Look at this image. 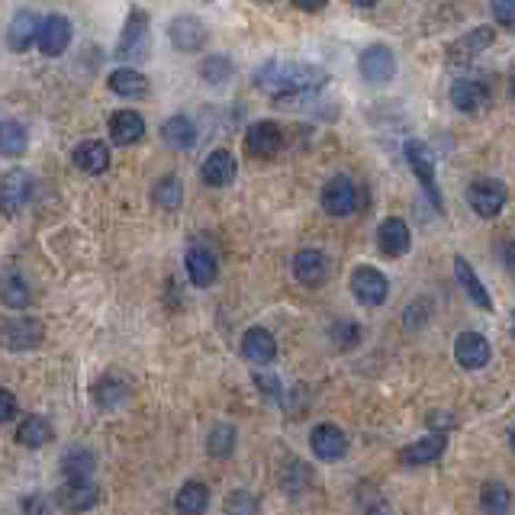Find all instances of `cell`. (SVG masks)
Listing matches in <instances>:
<instances>
[{"instance_id": "37", "label": "cell", "mask_w": 515, "mask_h": 515, "mask_svg": "<svg viewBox=\"0 0 515 515\" xmlns=\"http://www.w3.org/2000/svg\"><path fill=\"white\" fill-rule=\"evenodd\" d=\"M26 145H29L26 129H23L20 123H16V120L0 123V152H4V155H10V158L23 155V152H26Z\"/></svg>"}, {"instance_id": "53", "label": "cell", "mask_w": 515, "mask_h": 515, "mask_svg": "<svg viewBox=\"0 0 515 515\" xmlns=\"http://www.w3.org/2000/svg\"><path fill=\"white\" fill-rule=\"evenodd\" d=\"M512 332H515V312H512Z\"/></svg>"}, {"instance_id": "10", "label": "cell", "mask_w": 515, "mask_h": 515, "mask_svg": "<svg viewBox=\"0 0 515 515\" xmlns=\"http://www.w3.org/2000/svg\"><path fill=\"white\" fill-rule=\"evenodd\" d=\"M45 339V329L39 319H10L7 325H4V345L10 348V352H33V348H39Z\"/></svg>"}, {"instance_id": "38", "label": "cell", "mask_w": 515, "mask_h": 515, "mask_svg": "<svg viewBox=\"0 0 515 515\" xmlns=\"http://www.w3.org/2000/svg\"><path fill=\"white\" fill-rule=\"evenodd\" d=\"M233 62H229L226 55H206L203 58V64H200V74H203V81L206 84H213V87H223L226 84L229 78H233Z\"/></svg>"}, {"instance_id": "23", "label": "cell", "mask_w": 515, "mask_h": 515, "mask_svg": "<svg viewBox=\"0 0 515 515\" xmlns=\"http://www.w3.org/2000/svg\"><path fill=\"white\" fill-rule=\"evenodd\" d=\"M39 26H43V23L35 20L33 10H16L14 20H10V26H7V45L14 52H26L29 45L39 39Z\"/></svg>"}, {"instance_id": "32", "label": "cell", "mask_w": 515, "mask_h": 515, "mask_svg": "<svg viewBox=\"0 0 515 515\" xmlns=\"http://www.w3.org/2000/svg\"><path fill=\"white\" fill-rule=\"evenodd\" d=\"M0 293H4V303H7L10 310H23V306L33 303V290H29L26 277H23L20 271H14V268L4 271V283H0Z\"/></svg>"}, {"instance_id": "43", "label": "cell", "mask_w": 515, "mask_h": 515, "mask_svg": "<svg viewBox=\"0 0 515 515\" xmlns=\"http://www.w3.org/2000/svg\"><path fill=\"white\" fill-rule=\"evenodd\" d=\"M254 387L262 390V393H268V396L281 393V381H277L274 374H258V377H254Z\"/></svg>"}, {"instance_id": "16", "label": "cell", "mask_w": 515, "mask_h": 515, "mask_svg": "<svg viewBox=\"0 0 515 515\" xmlns=\"http://www.w3.org/2000/svg\"><path fill=\"white\" fill-rule=\"evenodd\" d=\"M29 193H33V181H29L26 171L14 168L4 174V181H0V200H4L7 216H16L29 203Z\"/></svg>"}, {"instance_id": "41", "label": "cell", "mask_w": 515, "mask_h": 515, "mask_svg": "<svg viewBox=\"0 0 515 515\" xmlns=\"http://www.w3.org/2000/svg\"><path fill=\"white\" fill-rule=\"evenodd\" d=\"M226 515H258V500L245 490H235L226 496Z\"/></svg>"}, {"instance_id": "20", "label": "cell", "mask_w": 515, "mask_h": 515, "mask_svg": "<svg viewBox=\"0 0 515 515\" xmlns=\"http://www.w3.org/2000/svg\"><path fill=\"white\" fill-rule=\"evenodd\" d=\"M293 274H297L300 283L306 287H319L329 274V264H325V254L319 248H300L293 254Z\"/></svg>"}, {"instance_id": "30", "label": "cell", "mask_w": 515, "mask_h": 515, "mask_svg": "<svg viewBox=\"0 0 515 515\" xmlns=\"http://www.w3.org/2000/svg\"><path fill=\"white\" fill-rule=\"evenodd\" d=\"M74 164H78L84 174H104L110 168V149L104 142H81L74 149Z\"/></svg>"}, {"instance_id": "12", "label": "cell", "mask_w": 515, "mask_h": 515, "mask_svg": "<svg viewBox=\"0 0 515 515\" xmlns=\"http://www.w3.org/2000/svg\"><path fill=\"white\" fill-rule=\"evenodd\" d=\"M168 39H171V45H174V49H181V52H200V49H203V43H206V26L197 20V16L181 14V16H174V20H171Z\"/></svg>"}, {"instance_id": "22", "label": "cell", "mask_w": 515, "mask_h": 515, "mask_svg": "<svg viewBox=\"0 0 515 515\" xmlns=\"http://www.w3.org/2000/svg\"><path fill=\"white\" fill-rule=\"evenodd\" d=\"M377 242H381L383 254H390V258H400V254L410 252V242H412L410 226H406L402 219H396V216L383 219L381 229H377Z\"/></svg>"}, {"instance_id": "14", "label": "cell", "mask_w": 515, "mask_h": 515, "mask_svg": "<svg viewBox=\"0 0 515 515\" xmlns=\"http://www.w3.org/2000/svg\"><path fill=\"white\" fill-rule=\"evenodd\" d=\"M35 45H39V52L49 55V58L62 55V52L71 45V23L58 14L45 16L43 26H39V39H35Z\"/></svg>"}, {"instance_id": "27", "label": "cell", "mask_w": 515, "mask_h": 515, "mask_svg": "<svg viewBox=\"0 0 515 515\" xmlns=\"http://www.w3.org/2000/svg\"><path fill=\"white\" fill-rule=\"evenodd\" d=\"M454 274H458V283L464 287L467 300H470L473 306H480V310H493V300H490L487 287L480 283V277H477V271L470 268V262H464V258H454Z\"/></svg>"}, {"instance_id": "9", "label": "cell", "mask_w": 515, "mask_h": 515, "mask_svg": "<svg viewBox=\"0 0 515 515\" xmlns=\"http://www.w3.org/2000/svg\"><path fill=\"white\" fill-rule=\"evenodd\" d=\"M55 502L64 512H87L100 502V487L91 480H64L55 493Z\"/></svg>"}, {"instance_id": "46", "label": "cell", "mask_w": 515, "mask_h": 515, "mask_svg": "<svg viewBox=\"0 0 515 515\" xmlns=\"http://www.w3.org/2000/svg\"><path fill=\"white\" fill-rule=\"evenodd\" d=\"M293 4H297L300 10H306V14H319V10H322L329 0H293Z\"/></svg>"}, {"instance_id": "5", "label": "cell", "mask_w": 515, "mask_h": 515, "mask_svg": "<svg viewBox=\"0 0 515 515\" xmlns=\"http://www.w3.org/2000/svg\"><path fill=\"white\" fill-rule=\"evenodd\" d=\"M358 71L367 84H387L396 74V55L387 49V45H367L358 58Z\"/></svg>"}, {"instance_id": "33", "label": "cell", "mask_w": 515, "mask_h": 515, "mask_svg": "<svg viewBox=\"0 0 515 515\" xmlns=\"http://www.w3.org/2000/svg\"><path fill=\"white\" fill-rule=\"evenodd\" d=\"M16 441L23 448H43L52 441V422L43 416H26L20 419V429H16Z\"/></svg>"}, {"instance_id": "24", "label": "cell", "mask_w": 515, "mask_h": 515, "mask_svg": "<svg viewBox=\"0 0 515 515\" xmlns=\"http://www.w3.org/2000/svg\"><path fill=\"white\" fill-rule=\"evenodd\" d=\"M162 139H164L168 149L187 152V149L197 145V126H193V120L187 114H177V116H171V120H164Z\"/></svg>"}, {"instance_id": "47", "label": "cell", "mask_w": 515, "mask_h": 515, "mask_svg": "<svg viewBox=\"0 0 515 515\" xmlns=\"http://www.w3.org/2000/svg\"><path fill=\"white\" fill-rule=\"evenodd\" d=\"M429 425L435 429V425H454V416L451 412H429Z\"/></svg>"}, {"instance_id": "4", "label": "cell", "mask_w": 515, "mask_h": 515, "mask_svg": "<svg viewBox=\"0 0 515 515\" xmlns=\"http://www.w3.org/2000/svg\"><path fill=\"white\" fill-rule=\"evenodd\" d=\"M406 162H410L412 174H416L419 183H422V191L429 193V200L441 210V193H438V187H435V158H431V149L419 139L406 142Z\"/></svg>"}, {"instance_id": "1", "label": "cell", "mask_w": 515, "mask_h": 515, "mask_svg": "<svg viewBox=\"0 0 515 515\" xmlns=\"http://www.w3.org/2000/svg\"><path fill=\"white\" fill-rule=\"evenodd\" d=\"M254 84L262 87L271 97H300V94L319 91L325 84V71L319 64L306 62H281V58H268L262 68L254 71Z\"/></svg>"}, {"instance_id": "34", "label": "cell", "mask_w": 515, "mask_h": 515, "mask_svg": "<svg viewBox=\"0 0 515 515\" xmlns=\"http://www.w3.org/2000/svg\"><path fill=\"white\" fill-rule=\"evenodd\" d=\"M94 467H97V458L87 448H71L62 458V473L68 480H91Z\"/></svg>"}, {"instance_id": "28", "label": "cell", "mask_w": 515, "mask_h": 515, "mask_svg": "<svg viewBox=\"0 0 515 515\" xmlns=\"http://www.w3.org/2000/svg\"><path fill=\"white\" fill-rule=\"evenodd\" d=\"M106 84H110V91L116 94V97H129V100H135V97H145L149 94V78L142 74V71H135V68H116L110 78H106Z\"/></svg>"}, {"instance_id": "35", "label": "cell", "mask_w": 515, "mask_h": 515, "mask_svg": "<svg viewBox=\"0 0 515 515\" xmlns=\"http://www.w3.org/2000/svg\"><path fill=\"white\" fill-rule=\"evenodd\" d=\"M155 206H162V210H168V213H174L177 206L183 203V183H181V177H174V174H164L162 181L155 183Z\"/></svg>"}, {"instance_id": "50", "label": "cell", "mask_w": 515, "mask_h": 515, "mask_svg": "<svg viewBox=\"0 0 515 515\" xmlns=\"http://www.w3.org/2000/svg\"><path fill=\"white\" fill-rule=\"evenodd\" d=\"M509 87H512V97H515V68H512V74H509Z\"/></svg>"}, {"instance_id": "8", "label": "cell", "mask_w": 515, "mask_h": 515, "mask_svg": "<svg viewBox=\"0 0 515 515\" xmlns=\"http://www.w3.org/2000/svg\"><path fill=\"white\" fill-rule=\"evenodd\" d=\"M352 293L364 306H381V303H387L390 283L377 268H354L352 271Z\"/></svg>"}, {"instance_id": "11", "label": "cell", "mask_w": 515, "mask_h": 515, "mask_svg": "<svg viewBox=\"0 0 515 515\" xmlns=\"http://www.w3.org/2000/svg\"><path fill=\"white\" fill-rule=\"evenodd\" d=\"M322 210L329 216H352L354 206H358V191L348 177H332V181L322 187Z\"/></svg>"}, {"instance_id": "25", "label": "cell", "mask_w": 515, "mask_h": 515, "mask_svg": "<svg viewBox=\"0 0 515 515\" xmlns=\"http://www.w3.org/2000/svg\"><path fill=\"white\" fill-rule=\"evenodd\" d=\"M235 171H239V164H235L233 152L216 149L203 162V168H200V177H203V183H210V187H226V183L235 181Z\"/></svg>"}, {"instance_id": "15", "label": "cell", "mask_w": 515, "mask_h": 515, "mask_svg": "<svg viewBox=\"0 0 515 515\" xmlns=\"http://www.w3.org/2000/svg\"><path fill=\"white\" fill-rule=\"evenodd\" d=\"M454 358L464 371H480L490 364V342L480 332H461L454 339Z\"/></svg>"}, {"instance_id": "2", "label": "cell", "mask_w": 515, "mask_h": 515, "mask_svg": "<svg viewBox=\"0 0 515 515\" xmlns=\"http://www.w3.org/2000/svg\"><path fill=\"white\" fill-rule=\"evenodd\" d=\"M149 55V16L142 7H133L123 26L120 43H116V58L123 62H142Z\"/></svg>"}, {"instance_id": "26", "label": "cell", "mask_w": 515, "mask_h": 515, "mask_svg": "<svg viewBox=\"0 0 515 515\" xmlns=\"http://www.w3.org/2000/svg\"><path fill=\"white\" fill-rule=\"evenodd\" d=\"M129 396V381L120 374H104L91 387V400L97 402V410H114L120 402H126Z\"/></svg>"}, {"instance_id": "29", "label": "cell", "mask_w": 515, "mask_h": 515, "mask_svg": "<svg viewBox=\"0 0 515 515\" xmlns=\"http://www.w3.org/2000/svg\"><path fill=\"white\" fill-rule=\"evenodd\" d=\"M110 135H114L116 145H133L145 135V120H142L135 110H120L110 120Z\"/></svg>"}, {"instance_id": "19", "label": "cell", "mask_w": 515, "mask_h": 515, "mask_svg": "<svg viewBox=\"0 0 515 515\" xmlns=\"http://www.w3.org/2000/svg\"><path fill=\"white\" fill-rule=\"evenodd\" d=\"M448 97H451L454 110H461V114H480L483 106L490 104V91L480 84V81H473V78L454 81Z\"/></svg>"}, {"instance_id": "39", "label": "cell", "mask_w": 515, "mask_h": 515, "mask_svg": "<svg viewBox=\"0 0 515 515\" xmlns=\"http://www.w3.org/2000/svg\"><path fill=\"white\" fill-rule=\"evenodd\" d=\"M235 448V429L233 425H216V429L206 435V451L213 454V458H229Z\"/></svg>"}, {"instance_id": "40", "label": "cell", "mask_w": 515, "mask_h": 515, "mask_svg": "<svg viewBox=\"0 0 515 515\" xmlns=\"http://www.w3.org/2000/svg\"><path fill=\"white\" fill-rule=\"evenodd\" d=\"M329 339L335 342V348L348 352V348H354V345H358V339H361L358 322H352V319H339V322H332V329H329Z\"/></svg>"}, {"instance_id": "42", "label": "cell", "mask_w": 515, "mask_h": 515, "mask_svg": "<svg viewBox=\"0 0 515 515\" xmlns=\"http://www.w3.org/2000/svg\"><path fill=\"white\" fill-rule=\"evenodd\" d=\"M493 16L500 26L515 33V0H493Z\"/></svg>"}, {"instance_id": "3", "label": "cell", "mask_w": 515, "mask_h": 515, "mask_svg": "<svg viewBox=\"0 0 515 515\" xmlns=\"http://www.w3.org/2000/svg\"><path fill=\"white\" fill-rule=\"evenodd\" d=\"M467 203H470V210L483 219L500 216L502 206H506V183L493 181V177H480V181H473L470 191H467Z\"/></svg>"}, {"instance_id": "51", "label": "cell", "mask_w": 515, "mask_h": 515, "mask_svg": "<svg viewBox=\"0 0 515 515\" xmlns=\"http://www.w3.org/2000/svg\"><path fill=\"white\" fill-rule=\"evenodd\" d=\"M509 445H512V451H515V429H512V435H509Z\"/></svg>"}, {"instance_id": "7", "label": "cell", "mask_w": 515, "mask_h": 515, "mask_svg": "<svg viewBox=\"0 0 515 515\" xmlns=\"http://www.w3.org/2000/svg\"><path fill=\"white\" fill-rule=\"evenodd\" d=\"M283 145V133L277 123L262 120V123H252L245 133V152L252 158H274Z\"/></svg>"}, {"instance_id": "6", "label": "cell", "mask_w": 515, "mask_h": 515, "mask_svg": "<svg viewBox=\"0 0 515 515\" xmlns=\"http://www.w3.org/2000/svg\"><path fill=\"white\" fill-rule=\"evenodd\" d=\"M493 39H496V29L493 26L470 29V33H464L461 39H454V43L448 45V64H467V62H473V58L480 55V52H487L490 45H493Z\"/></svg>"}, {"instance_id": "48", "label": "cell", "mask_w": 515, "mask_h": 515, "mask_svg": "<svg viewBox=\"0 0 515 515\" xmlns=\"http://www.w3.org/2000/svg\"><path fill=\"white\" fill-rule=\"evenodd\" d=\"M502 262H506V268L515 274V242H509L506 252H502Z\"/></svg>"}, {"instance_id": "45", "label": "cell", "mask_w": 515, "mask_h": 515, "mask_svg": "<svg viewBox=\"0 0 515 515\" xmlns=\"http://www.w3.org/2000/svg\"><path fill=\"white\" fill-rule=\"evenodd\" d=\"M0 402H4V406H0V422H10V419H14V410H16L14 393H10V390H4V393H0Z\"/></svg>"}, {"instance_id": "36", "label": "cell", "mask_w": 515, "mask_h": 515, "mask_svg": "<svg viewBox=\"0 0 515 515\" xmlns=\"http://www.w3.org/2000/svg\"><path fill=\"white\" fill-rule=\"evenodd\" d=\"M480 506L487 515H506L509 506H512V493H509V487H502V483L490 480L483 483L480 490Z\"/></svg>"}, {"instance_id": "21", "label": "cell", "mask_w": 515, "mask_h": 515, "mask_svg": "<svg viewBox=\"0 0 515 515\" xmlns=\"http://www.w3.org/2000/svg\"><path fill=\"white\" fill-rule=\"evenodd\" d=\"M242 354H245L252 364H271V361L277 358L274 335H271L268 329H262V325L248 329V332L242 335Z\"/></svg>"}, {"instance_id": "13", "label": "cell", "mask_w": 515, "mask_h": 515, "mask_svg": "<svg viewBox=\"0 0 515 515\" xmlns=\"http://www.w3.org/2000/svg\"><path fill=\"white\" fill-rule=\"evenodd\" d=\"M310 445H312V454H316L319 461H342L348 451V438L345 431L339 429V425H316L310 435Z\"/></svg>"}, {"instance_id": "49", "label": "cell", "mask_w": 515, "mask_h": 515, "mask_svg": "<svg viewBox=\"0 0 515 515\" xmlns=\"http://www.w3.org/2000/svg\"><path fill=\"white\" fill-rule=\"evenodd\" d=\"M348 4H352V7H361V10H371V7H377L381 0H348Z\"/></svg>"}, {"instance_id": "17", "label": "cell", "mask_w": 515, "mask_h": 515, "mask_svg": "<svg viewBox=\"0 0 515 515\" xmlns=\"http://www.w3.org/2000/svg\"><path fill=\"white\" fill-rule=\"evenodd\" d=\"M448 448V438L445 431H435V435H425L419 438V441H412V445H406L400 451V461L410 467H425V464H435L441 454H445Z\"/></svg>"}, {"instance_id": "18", "label": "cell", "mask_w": 515, "mask_h": 515, "mask_svg": "<svg viewBox=\"0 0 515 515\" xmlns=\"http://www.w3.org/2000/svg\"><path fill=\"white\" fill-rule=\"evenodd\" d=\"M183 264H187V277H191L193 287H210V283L216 281V274H219L216 254H213L206 245H191V248H187V258H183Z\"/></svg>"}, {"instance_id": "44", "label": "cell", "mask_w": 515, "mask_h": 515, "mask_svg": "<svg viewBox=\"0 0 515 515\" xmlns=\"http://www.w3.org/2000/svg\"><path fill=\"white\" fill-rule=\"evenodd\" d=\"M49 512V506H45L43 496H26L23 500V515H45Z\"/></svg>"}, {"instance_id": "31", "label": "cell", "mask_w": 515, "mask_h": 515, "mask_svg": "<svg viewBox=\"0 0 515 515\" xmlns=\"http://www.w3.org/2000/svg\"><path fill=\"white\" fill-rule=\"evenodd\" d=\"M206 506H210V490H206L200 480L183 483V487L177 490L174 509H177L181 515H203Z\"/></svg>"}, {"instance_id": "52", "label": "cell", "mask_w": 515, "mask_h": 515, "mask_svg": "<svg viewBox=\"0 0 515 515\" xmlns=\"http://www.w3.org/2000/svg\"><path fill=\"white\" fill-rule=\"evenodd\" d=\"M258 4H274V0H258Z\"/></svg>"}]
</instances>
